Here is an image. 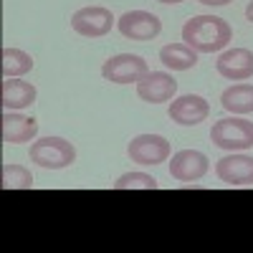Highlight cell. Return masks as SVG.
<instances>
[{"mask_svg":"<svg viewBox=\"0 0 253 253\" xmlns=\"http://www.w3.org/2000/svg\"><path fill=\"white\" fill-rule=\"evenodd\" d=\"M230 26L218 15H195L182 26V43L198 53H218L230 43Z\"/></svg>","mask_w":253,"mask_h":253,"instance_id":"cell-1","label":"cell"},{"mask_svg":"<svg viewBox=\"0 0 253 253\" xmlns=\"http://www.w3.org/2000/svg\"><path fill=\"white\" fill-rule=\"evenodd\" d=\"M210 139L215 147L228 152H243L253 147V122L241 117H228L218 119L210 129Z\"/></svg>","mask_w":253,"mask_h":253,"instance_id":"cell-2","label":"cell"},{"mask_svg":"<svg viewBox=\"0 0 253 253\" xmlns=\"http://www.w3.org/2000/svg\"><path fill=\"white\" fill-rule=\"evenodd\" d=\"M76 150L63 137H41L31 144V162L43 170H63L74 165Z\"/></svg>","mask_w":253,"mask_h":253,"instance_id":"cell-3","label":"cell"},{"mask_svg":"<svg viewBox=\"0 0 253 253\" xmlns=\"http://www.w3.org/2000/svg\"><path fill=\"white\" fill-rule=\"evenodd\" d=\"M150 74V66L142 56H134V53H119V56H112L109 61H104L101 66V76L112 81V84H132V81H139Z\"/></svg>","mask_w":253,"mask_h":253,"instance_id":"cell-4","label":"cell"},{"mask_svg":"<svg viewBox=\"0 0 253 253\" xmlns=\"http://www.w3.org/2000/svg\"><path fill=\"white\" fill-rule=\"evenodd\" d=\"M114 26V15L109 8H101V5H86L74 13L71 18V28L79 36H86V38H99V36H107Z\"/></svg>","mask_w":253,"mask_h":253,"instance_id":"cell-5","label":"cell"},{"mask_svg":"<svg viewBox=\"0 0 253 253\" xmlns=\"http://www.w3.org/2000/svg\"><path fill=\"white\" fill-rule=\"evenodd\" d=\"M117 28L129 41H152L162 31V20L147 10H129L117 20Z\"/></svg>","mask_w":253,"mask_h":253,"instance_id":"cell-6","label":"cell"},{"mask_svg":"<svg viewBox=\"0 0 253 253\" xmlns=\"http://www.w3.org/2000/svg\"><path fill=\"white\" fill-rule=\"evenodd\" d=\"M126 155L137 165H160L170 157V142L160 134H139L129 142Z\"/></svg>","mask_w":253,"mask_h":253,"instance_id":"cell-7","label":"cell"},{"mask_svg":"<svg viewBox=\"0 0 253 253\" xmlns=\"http://www.w3.org/2000/svg\"><path fill=\"white\" fill-rule=\"evenodd\" d=\"M177 94V81L165 71H150L144 79L137 81V96L147 104L170 101Z\"/></svg>","mask_w":253,"mask_h":253,"instance_id":"cell-8","label":"cell"},{"mask_svg":"<svg viewBox=\"0 0 253 253\" xmlns=\"http://www.w3.org/2000/svg\"><path fill=\"white\" fill-rule=\"evenodd\" d=\"M167 114H170V119L180 126H195L200 122L208 119L210 114V107L208 101L198 94H185V96H177L172 99L170 109H167Z\"/></svg>","mask_w":253,"mask_h":253,"instance_id":"cell-9","label":"cell"},{"mask_svg":"<svg viewBox=\"0 0 253 253\" xmlns=\"http://www.w3.org/2000/svg\"><path fill=\"white\" fill-rule=\"evenodd\" d=\"M208 170H210V162L198 150H180L177 155H172V162H170V175L180 182L203 180Z\"/></svg>","mask_w":253,"mask_h":253,"instance_id":"cell-10","label":"cell"},{"mask_svg":"<svg viewBox=\"0 0 253 253\" xmlns=\"http://www.w3.org/2000/svg\"><path fill=\"white\" fill-rule=\"evenodd\" d=\"M215 71L228 81H246L253 76V53L248 48H228L218 56Z\"/></svg>","mask_w":253,"mask_h":253,"instance_id":"cell-11","label":"cell"},{"mask_svg":"<svg viewBox=\"0 0 253 253\" xmlns=\"http://www.w3.org/2000/svg\"><path fill=\"white\" fill-rule=\"evenodd\" d=\"M215 175L230 187L253 185V157H248V155H228V157L218 160Z\"/></svg>","mask_w":253,"mask_h":253,"instance_id":"cell-12","label":"cell"},{"mask_svg":"<svg viewBox=\"0 0 253 253\" xmlns=\"http://www.w3.org/2000/svg\"><path fill=\"white\" fill-rule=\"evenodd\" d=\"M38 134V124L36 119L20 117L13 112L3 114V142L5 144H23V142H33Z\"/></svg>","mask_w":253,"mask_h":253,"instance_id":"cell-13","label":"cell"},{"mask_svg":"<svg viewBox=\"0 0 253 253\" xmlns=\"http://www.w3.org/2000/svg\"><path fill=\"white\" fill-rule=\"evenodd\" d=\"M36 101V86L20 79H5L3 81V109H26Z\"/></svg>","mask_w":253,"mask_h":253,"instance_id":"cell-14","label":"cell"},{"mask_svg":"<svg viewBox=\"0 0 253 253\" xmlns=\"http://www.w3.org/2000/svg\"><path fill=\"white\" fill-rule=\"evenodd\" d=\"M160 61L172 71H187V69H195L198 51H193L185 43H167L160 48Z\"/></svg>","mask_w":253,"mask_h":253,"instance_id":"cell-15","label":"cell"},{"mask_svg":"<svg viewBox=\"0 0 253 253\" xmlns=\"http://www.w3.org/2000/svg\"><path fill=\"white\" fill-rule=\"evenodd\" d=\"M220 107L230 114H251L253 112V86L251 84H236L223 91Z\"/></svg>","mask_w":253,"mask_h":253,"instance_id":"cell-16","label":"cell"},{"mask_svg":"<svg viewBox=\"0 0 253 253\" xmlns=\"http://www.w3.org/2000/svg\"><path fill=\"white\" fill-rule=\"evenodd\" d=\"M33 69V58L20 48H3V76L18 79Z\"/></svg>","mask_w":253,"mask_h":253,"instance_id":"cell-17","label":"cell"},{"mask_svg":"<svg viewBox=\"0 0 253 253\" xmlns=\"http://www.w3.org/2000/svg\"><path fill=\"white\" fill-rule=\"evenodd\" d=\"M3 187L5 190H31L33 175L23 165H3Z\"/></svg>","mask_w":253,"mask_h":253,"instance_id":"cell-18","label":"cell"},{"mask_svg":"<svg viewBox=\"0 0 253 253\" xmlns=\"http://www.w3.org/2000/svg\"><path fill=\"white\" fill-rule=\"evenodd\" d=\"M114 190H157V177L147 172H126L114 182Z\"/></svg>","mask_w":253,"mask_h":253,"instance_id":"cell-19","label":"cell"},{"mask_svg":"<svg viewBox=\"0 0 253 253\" xmlns=\"http://www.w3.org/2000/svg\"><path fill=\"white\" fill-rule=\"evenodd\" d=\"M198 3H203V5H210V8H218V5H228L230 0H198Z\"/></svg>","mask_w":253,"mask_h":253,"instance_id":"cell-20","label":"cell"},{"mask_svg":"<svg viewBox=\"0 0 253 253\" xmlns=\"http://www.w3.org/2000/svg\"><path fill=\"white\" fill-rule=\"evenodd\" d=\"M246 18H248L251 23H253V0H251V3H248V8H246Z\"/></svg>","mask_w":253,"mask_h":253,"instance_id":"cell-21","label":"cell"},{"mask_svg":"<svg viewBox=\"0 0 253 253\" xmlns=\"http://www.w3.org/2000/svg\"><path fill=\"white\" fill-rule=\"evenodd\" d=\"M157 3H182V0H157Z\"/></svg>","mask_w":253,"mask_h":253,"instance_id":"cell-22","label":"cell"}]
</instances>
